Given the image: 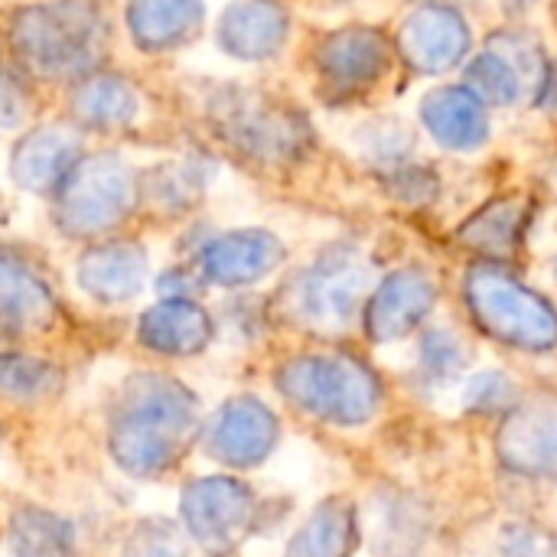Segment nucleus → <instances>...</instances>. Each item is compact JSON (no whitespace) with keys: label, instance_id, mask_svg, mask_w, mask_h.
<instances>
[{"label":"nucleus","instance_id":"obj_1","mask_svg":"<svg viewBox=\"0 0 557 557\" xmlns=\"http://www.w3.org/2000/svg\"><path fill=\"white\" fill-rule=\"evenodd\" d=\"M199 431L193 395L163 379L140 375L127 382L108 434L114 463L131 476H160L180 463Z\"/></svg>","mask_w":557,"mask_h":557},{"label":"nucleus","instance_id":"obj_2","mask_svg":"<svg viewBox=\"0 0 557 557\" xmlns=\"http://www.w3.org/2000/svg\"><path fill=\"white\" fill-rule=\"evenodd\" d=\"M277 388L300 411L343 428L366 424L382 401V388L372 369L349 356L290 359L277 372Z\"/></svg>","mask_w":557,"mask_h":557},{"label":"nucleus","instance_id":"obj_3","mask_svg":"<svg viewBox=\"0 0 557 557\" xmlns=\"http://www.w3.org/2000/svg\"><path fill=\"white\" fill-rule=\"evenodd\" d=\"M467 304L483 333L506 346L529 352L557 346L555 307L496 264H476L467 274Z\"/></svg>","mask_w":557,"mask_h":557},{"label":"nucleus","instance_id":"obj_4","mask_svg":"<svg viewBox=\"0 0 557 557\" xmlns=\"http://www.w3.org/2000/svg\"><path fill=\"white\" fill-rule=\"evenodd\" d=\"M255 493L228 476L196 480L183 493L186 532L209 552H232L255 525Z\"/></svg>","mask_w":557,"mask_h":557},{"label":"nucleus","instance_id":"obj_5","mask_svg":"<svg viewBox=\"0 0 557 557\" xmlns=\"http://www.w3.org/2000/svg\"><path fill=\"white\" fill-rule=\"evenodd\" d=\"M369 287V268L356 255L323 258L300 284L297 310L304 323L323 333H339L359 310V300Z\"/></svg>","mask_w":557,"mask_h":557},{"label":"nucleus","instance_id":"obj_6","mask_svg":"<svg viewBox=\"0 0 557 557\" xmlns=\"http://www.w3.org/2000/svg\"><path fill=\"white\" fill-rule=\"evenodd\" d=\"M496 447L509 470L557 480V398L516 405L496 437Z\"/></svg>","mask_w":557,"mask_h":557},{"label":"nucleus","instance_id":"obj_7","mask_svg":"<svg viewBox=\"0 0 557 557\" xmlns=\"http://www.w3.org/2000/svg\"><path fill=\"white\" fill-rule=\"evenodd\" d=\"M398 49L418 72H447L470 49V29L457 10L428 3L401 23Z\"/></svg>","mask_w":557,"mask_h":557},{"label":"nucleus","instance_id":"obj_8","mask_svg":"<svg viewBox=\"0 0 557 557\" xmlns=\"http://www.w3.org/2000/svg\"><path fill=\"white\" fill-rule=\"evenodd\" d=\"M277 444V418L255 398L228 401L209 428V454L228 467H258Z\"/></svg>","mask_w":557,"mask_h":557},{"label":"nucleus","instance_id":"obj_9","mask_svg":"<svg viewBox=\"0 0 557 557\" xmlns=\"http://www.w3.org/2000/svg\"><path fill=\"white\" fill-rule=\"evenodd\" d=\"M467 78L480 101L516 104L532 82H539V88L545 85V69L539 62V46L519 36H503L470 65Z\"/></svg>","mask_w":557,"mask_h":557},{"label":"nucleus","instance_id":"obj_10","mask_svg":"<svg viewBox=\"0 0 557 557\" xmlns=\"http://www.w3.org/2000/svg\"><path fill=\"white\" fill-rule=\"evenodd\" d=\"M434 300H437V287L424 271L418 268L395 271L392 277L382 281V287L375 290L369 304V313H366L369 336L375 343H395L408 336L431 313Z\"/></svg>","mask_w":557,"mask_h":557},{"label":"nucleus","instance_id":"obj_11","mask_svg":"<svg viewBox=\"0 0 557 557\" xmlns=\"http://www.w3.org/2000/svg\"><path fill=\"white\" fill-rule=\"evenodd\" d=\"M320 65L339 91H362L385 72L388 46L375 29H343L323 42Z\"/></svg>","mask_w":557,"mask_h":557},{"label":"nucleus","instance_id":"obj_12","mask_svg":"<svg viewBox=\"0 0 557 557\" xmlns=\"http://www.w3.org/2000/svg\"><path fill=\"white\" fill-rule=\"evenodd\" d=\"M421 117L428 131L454 150H470L486 137L483 101L470 88H437L424 98Z\"/></svg>","mask_w":557,"mask_h":557},{"label":"nucleus","instance_id":"obj_13","mask_svg":"<svg viewBox=\"0 0 557 557\" xmlns=\"http://www.w3.org/2000/svg\"><path fill=\"white\" fill-rule=\"evenodd\" d=\"M356 542H359L356 509L346 499H330L290 539L284 557H352Z\"/></svg>","mask_w":557,"mask_h":557},{"label":"nucleus","instance_id":"obj_14","mask_svg":"<svg viewBox=\"0 0 557 557\" xmlns=\"http://www.w3.org/2000/svg\"><path fill=\"white\" fill-rule=\"evenodd\" d=\"M140 339L166 356H193L209 343V317L193 304H160L140 320Z\"/></svg>","mask_w":557,"mask_h":557},{"label":"nucleus","instance_id":"obj_15","mask_svg":"<svg viewBox=\"0 0 557 557\" xmlns=\"http://www.w3.org/2000/svg\"><path fill=\"white\" fill-rule=\"evenodd\" d=\"M525 222H529L525 199H496L457 232V242L470 251H480L490 258H506L516 251V245L525 232Z\"/></svg>","mask_w":557,"mask_h":557},{"label":"nucleus","instance_id":"obj_16","mask_svg":"<svg viewBox=\"0 0 557 557\" xmlns=\"http://www.w3.org/2000/svg\"><path fill=\"white\" fill-rule=\"evenodd\" d=\"M10 552L13 557H69L75 552V532L46 509H20L10 519Z\"/></svg>","mask_w":557,"mask_h":557},{"label":"nucleus","instance_id":"obj_17","mask_svg":"<svg viewBox=\"0 0 557 557\" xmlns=\"http://www.w3.org/2000/svg\"><path fill=\"white\" fill-rule=\"evenodd\" d=\"M281 258V248L268 235H238L222 242L209 255V274L222 284H245L268 274Z\"/></svg>","mask_w":557,"mask_h":557},{"label":"nucleus","instance_id":"obj_18","mask_svg":"<svg viewBox=\"0 0 557 557\" xmlns=\"http://www.w3.org/2000/svg\"><path fill=\"white\" fill-rule=\"evenodd\" d=\"M49 317L46 290L23 271L0 264V336H23L39 330Z\"/></svg>","mask_w":557,"mask_h":557},{"label":"nucleus","instance_id":"obj_19","mask_svg":"<svg viewBox=\"0 0 557 557\" xmlns=\"http://www.w3.org/2000/svg\"><path fill=\"white\" fill-rule=\"evenodd\" d=\"M59 388V372L39 359L3 356L0 359V395L16 401H36Z\"/></svg>","mask_w":557,"mask_h":557},{"label":"nucleus","instance_id":"obj_20","mask_svg":"<svg viewBox=\"0 0 557 557\" xmlns=\"http://www.w3.org/2000/svg\"><path fill=\"white\" fill-rule=\"evenodd\" d=\"M85 287L104 300H121L127 294L137 290L140 284V261H131L127 255H114V258H101L95 264L85 268Z\"/></svg>","mask_w":557,"mask_h":557},{"label":"nucleus","instance_id":"obj_21","mask_svg":"<svg viewBox=\"0 0 557 557\" xmlns=\"http://www.w3.org/2000/svg\"><path fill=\"white\" fill-rule=\"evenodd\" d=\"M121 557H189V548L173 522L147 519L127 535Z\"/></svg>","mask_w":557,"mask_h":557},{"label":"nucleus","instance_id":"obj_22","mask_svg":"<svg viewBox=\"0 0 557 557\" xmlns=\"http://www.w3.org/2000/svg\"><path fill=\"white\" fill-rule=\"evenodd\" d=\"M467 366V352L460 349V343L437 330L424 339V349H421V372H424V382L431 385H447L454 382Z\"/></svg>","mask_w":557,"mask_h":557},{"label":"nucleus","instance_id":"obj_23","mask_svg":"<svg viewBox=\"0 0 557 557\" xmlns=\"http://www.w3.org/2000/svg\"><path fill=\"white\" fill-rule=\"evenodd\" d=\"M512 398H516L512 385H509L503 375H496V372L473 379V382H470V388H467V405H470V408H476V411H496V408H506Z\"/></svg>","mask_w":557,"mask_h":557},{"label":"nucleus","instance_id":"obj_24","mask_svg":"<svg viewBox=\"0 0 557 557\" xmlns=\"http://www.w3.org/2000/svg\"><path fill=\"white\" fill-rule=\"evenodd\" d=\"M506 557H555V539L539 525H516L506 535Z\"/></svg>","mask_w":557,"mask_h":557},{"label":"nucleus","instance_id":"obj_25","mask_svg":"<svg viewBox=\"0 0 557 557\" xmlns=\"http://www.w3.org/2000/svg\"><path fill=\"white\" fill-rule=\"evenodd\" d=\"M542 101L545 104H557V65L545 72V85H542Z\"/></svg>","mask_w":557,"mask_h":557}]
</instances>
